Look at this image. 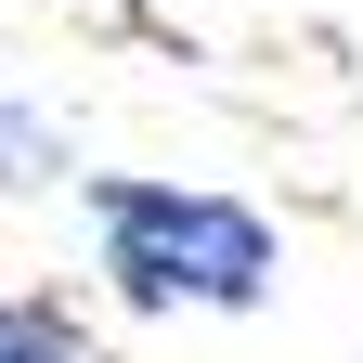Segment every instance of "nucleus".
I'll use <instances>...</instances> for the list:
<instances>
[{
	"label": "nucleus",
	"instance_id": "nucleus-1",
	"mask_svg": "<svg viewBox=\"0 0 363 363\" xmlns=\"http://www.w3.org/2000/svg\"><path fill=\"white\" fill-rule=\"evenodd\" d=\"M91 220H104V272L143 311H247L272 286V220L234 195H182V182H91Z\"/></svg>",
	"mask_w": 363,
	"mask_h": 363
},
{
	"label": "nucleus",
	"instance_id": "nucleus-3",
	"mask_svg": "<svg viewBox=\"0 0 363 363\" xmlns=\"http://www.w3.org/2000/svg\"><path fill=\"white\" fill-rule=\"evenodd\" d=\"M0 182H52V130L0 104Z\"/></svg>",
	"mask_w": 363,
	"mask_h": 363
},
{
	"label": "nucleus",
	"instance_id": "nucleus-2",
	"mask_svg": "<svg viewBox=\"0 0 363 363\" xmlns=\"http://www.w3.org/2000/svg\"><path fill=\"white\" fill-rule=\"evenodd\" d=\"M0 363H91L65 311H39V298H0Z\"/></svg>",
	"mask_w": 363,
	"mask_h": 363
}]
</instances>
